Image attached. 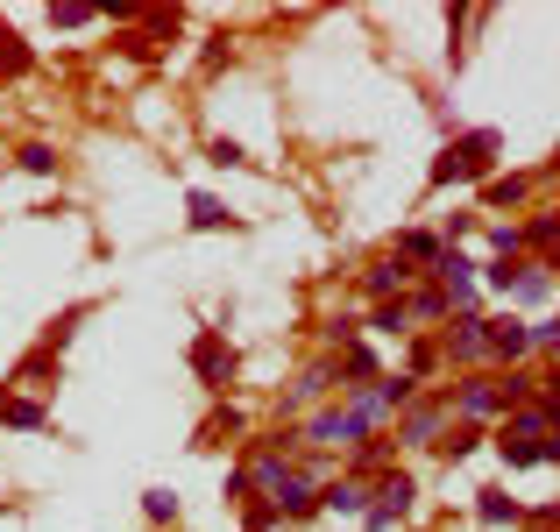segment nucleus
I'll use <instances>...</instances> for the list:
<instances>
[{
    "mask_svg": "<svg viewBox=\"0 0 560 532\" xmlns=\"http://www.w3.org/2000/svg\"><path fill=\"white\" fill-rule=\"evenodd\" d=\"M405 320H412L405 306H383V313H376V327H383V334H405Z\"/></svg>",
    "mask_w": 560,
    "mask_h": 532,
    "instance_id": "22",
    "label": "nucleus"
},
{
    "mask_svg": "<svg viewBox=\"0 0 560 532\" xmlns=\"http://www.w3.org/2000/svg\"><path fill=\"white\" fill-rule=\"evenodd\" d=\"M433 433H440V405H419V412L405 419V440H412V447H426Z\"/></svg>",
    "mask_w": 560,
    "mask_h": 532,
    "instance_id": "12",
    "label": "nucleus"
},
{
    "mask_svg": "<svg viewBox=\"0 0 560 532\" xmlns=\"http://www.w3.org/2000/svg\"><path fill=\"white\" fill-rule=\"evenodd\" d=\"M490 164H497V128H475V135H461L447 157L433 164V185H468V178H490Z\"/></svg>",
    "mask_w": 560,
    "mask_h": 532,
    "instance_id": "1",
    "label": "nucleus"
},
{
    "mask_svg": "<svg viewBox=\"0 0 560 532\" xmlns=\"http://www.w3.org/2000/svg\"><path fill=\"white\" fill-rule=\"evenodd\" d=\"M447 355H461V362H483V355H490V320H475V313H468V320L447 334Z\"/></svg>",
    "mask_w": 560,
    "mask_h": 532,
    "instance_id": "6",
    "label": "nucleus"
},
{
    "mask_svg": "<svg viewBox=\"0 0 560 532\" xmlns=\"http://www.w3.org/2000/svg\"><path fill=\"white\" fill-rule=\"evenodd\" d=\"M397 256H440V242H433V235H405V242H397Z\"/></svg>",
    "mask_w": 560,
    "mask_h": 532,
    "instance_id": "21",
    "label": "nucleus"
},
{
    "mask_svg": "<svg viewBox=\"0 0 560 532\" xmlns=\"http://www.w3.org/2000/svg\"><path fill=\"white\" fill-rule=\"evenodd\" d=\"M440 284H447V306H468V298H475V263L454 256V249H440Z\"/></svg>",
    "mask_w": 560,
    "mask_h": 532,
    "instance_id": "5",
    "label": "nucleus"
},
{
    "mask_svg": "<svg viewBox=\"0 0 560 532\" xmlns=\"http://www.w3.org/2000/svg\"><path fill=\"white\" fill-rule=\"evenodd\" d=\"M142 511H149V518H171V511H178V497H171V490H149V497H142Z\"/></svg>",
    "mask_w": 560,
    "mask_h": 532,
    "instance_id": "20",
    "label": "nucleus"
},
{
    "mask_svg": "<svg viewBox=\"0 0 560 532\" xmlns=\"http://www.w3.org/2000/svg\"><path fill=\"white\" fill-rule=\"evenodd\" d=\"M22 171H29V178H50V171H57V149H50V142H29V149H22Z\"/></svg>",
    "mask_w": 560,
    "mask_h": 532,
    "instance_id": "13",
    "label": "nucleus"
},
{
    "mask_svg": "<svg viewBox=\"0 0 560 532\" xmlns=\"http://www.w3.org/2000/svg\"><path fill=\"white\" fill-rule=\"evenodd\" d=\"M405 284H412V263H405V256H390V263H376V270H369V291H376V298L405 291Z\"/></svg>",
    "mask_w": 560,
    "mask_h": 532,
    "instance_id": "8",
    "label": "nucleus"
},
{
    "mask_svg": "<svg viewBox=\"0 0 560 532\" xmlns=\"http://www.w3.org/2000/svg\"><path fill=\"white\" fill-rule=\"evenodd\" d=\"M546 462H560V433H553V440H546Z\"/></svg>",
    "mask_w": 560,
    "mask_h": 532,
    "instance_id": "23",
    "label": "nucleus"
},
{
    "mask_svg": "<svg viewBox=\"0 0 560 532\" xmlns=\"http://www.w3.org/2000/svg\"><path fill=\"white\" fill-rule=\"evenodd\" d=\"M525 348H532V334L518 320H490V355H525Z\"/></svg>",
    "mask_w": 560,
    "mask_h": 532,
    "instance_id": "9",
    "label": "nucleus"
},
{
    "mask_svg": "<svg viewBox=\"0 0 560 532\" xmlns=\"http://www.w3.org/2000/svg\"><path fill=\"white\" fill-rule=\"evenodd\" d=\"M192 369L220 391V384H234V348H220V334H206V341L192 348Z\"/></svg>",
    "mask_w": 560,
    "mask_h": 532,
    "instance_id": "4",
    "label": "nucleus"
},
{
    "mask_svg": "<svg viewBox=\"0 0 560 532\" xmlns=\"http://www.w3.org/2000/svg\"><path fill=\"white\" fill-rule=\"evenodd\" d=\"M497 405H504L497 384H483V376H475V384H461V412H468V419H490Z\"/></svg>",
    "mask_w": 560,
    "mask_h": 532,
    "instance_id": "7",
    "label": "nucleus"
},
{
    "mask_svg": "<svg viewBox=\"0 0 560 532\" xmlns=\"http://www.w3.org/2000/svg\"><path fill=\"white\" fill-rule=\"evenodd\" d=\"M192 227H227V206H220L213 192H199V199H192Z\"/></svg>",
    "mask_w": 560,
    "mask_h": 532,
    "instance_id": "14",
    "label": "nucleus"
},
{
    "mask_svg": "<svg viewBox=\"0 0 560 532\" xmlns=\"http://www.w3.org/2000/svg\"><path fill=\"white\" fill-rule=\"evenodd\" d=\"M0 419H8V426H43V405H29V398H8V405H0Z\"/></svg>",
    "mask_w": 560,
    "mask_h": 532,
    "instance_id": "15",
    "label": "nucleus"
},
{
    "mask_svg": "<svg viewBox=\"0 0 560 532\" xmlns=\"http://www.w3.org/2000/svg\"><path fill=\"white\" fill-rule=\"evenodd\" d=\"M0 64H8V71H29V50H22V36H0Z\"/></svg>",
    "mask_w": 560,
    "mask_h": 532,
    "instance_id": "18",
    "label": "nucleus"
},
{
    "mask_svg": "<svg viewBox=\"0 0 560 532\" xmlns=\"http://www.w3.org/2000/svg\"><path fill=\"white\" fill-rule=\"evenodd\" d=\"M327 511H348V518H362V511H369V490H362V483H334V490H327Z\"/></svg>",
    "mask_w": 560,
    "mask_h": 532,
    "instance_id": "10",
    "label": "nucleus"
},
{
    "mask_svg": "<svg viewBox=\"0 0 560 532\" xmlns=\"http://www.w3.org/2000/svg\"><path fill=\"white\" fill-rule=\"evenodd\" d=\"M57 29H78V22H93V8H78V0H64V8H50Z\"/></svg>",
    "mask_w": 560,
    "mask_h": 532,
    "instance_id": "17",
    "label": "nucleus"
},
{
    "mask_svg": "<svg viewBox=\"0 0 560 532\" xmlns=\"http://www.w3.org/2000/svg\"><path fill=\"white\" fill-rule=\"evenodd\" d=\"M497 447H504V462H511V469H532V462H546V440H511V433H504Z\"/></svg>",
    "mask_w": 560,
    "mask_h": 532,
    "instance_id": "11",
    "label": "nucleus"
},
{
    "mask_svg": "<svg viewBox=\"0 0 560 532\" xmlns=\"http://www.w3.org/2000/svg\"><path fill=\"white\" fill-rule=\"evenodd\" d=\"M376 497H383V504H369L362 518H369V532H390L397 518H405V511H412V497H419V490H412V476H390V483H383Z\"/></svg>",
    "mask_w": 560,
    "mask_h": 532,
    "instance_id": "3",
    "label": "nucleus"
},
{
    "mask_svg": "<svg viewBox=\"0 0 560 532\" xmlns=\"http://www.w3.org/2000/svg\"><path fill=\"white\" fill-rule=\"evenodd\" d=\"M376 419H383V412H376L369 398H355L348 412H319V419H312V440H327V447H341V440H362V433H369Z\"/></svg>",
    "mask_w": 560,
    "mask_h": 532,
    "instance_id": "2",
    "label": "nucleus"
},
{
    "mask_svg": "<svg viewBox=\"0 0 560 532\" xmlns=\"http://www.w3.org/2000/svg\"><path fill=\"white\" fill-rule=\"evenodd\" d=\"M412 313H419V320H440V313H447V291H419Z\"/></svg>",
    "mask_w": 560,
    "mask_h": 532,
    "instance_id": "19",
    "label": "nucleus"
},
{
    "mask_svg": "<svg viewBox=\"0 0 560 532\" xmlns=\"http://www.w3.org/2000/svg\"><path fill=\"white\" fill-rule=\"evenodd\" d=\"M483 518H490V525H504V518H511V525H518V518H525V511H518V504H511V497H497V490H483Z\"/></svg>",
    "mask_w": 560,
    "mask_h": 532,
    "instance_id": "16",
    "label": "nucleus"
}]
</instances>
